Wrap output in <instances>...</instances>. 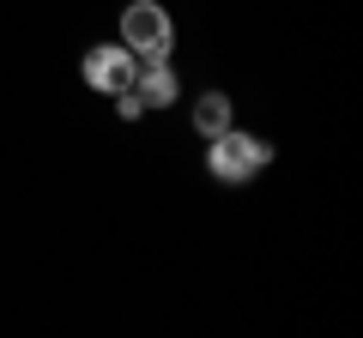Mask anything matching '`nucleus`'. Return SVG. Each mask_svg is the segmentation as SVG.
<instances>
[{
    "label": "nucleus",
    "instance_id": "5",
    "mask_svg": "<svg viewBox=\"0 0 363 338\" xmlns=\"http://www.w3.org/2000/svg\"><path fill=\"white\" fill-rule=\"evenodd\" d=\"M194 127H200V139H218V133H230L236 127V103L224 91H206L194 103Z\"/></svg>",
    "mask_w": 363,
    "mask_h": 338
},
{
    "label": "nucleus",
    "instance_id": "6",
    "mask_svg": "<svg viewBox=\"0 0 363 338\" xmlns=\"http://www.w3.org/2000/svg\"><path fill=\"white\" fill-rule=\"evenodd\" d=\"M116 115H121V121H140V115H145V103L133 97V85H128V91H116Z\"/></svg>",
    "mask_w": 363,
    "mask_h": 338
},
{
    "label": "nucleus",
    "instance_id": "1",
    "mask_svg": "<svg viewBox=\"0 0 363 338\" xmlns=\"http://www.w3.org/2000/svg\"><path fill=\"white\" fill-rule=\"evenodd\" d=\"M206 145H212L206 169H212V182H224V187H242L248 175H260V169L272 163V145L260 139V133H242V127L218 133V139H206Z\"/></svg>",
    "mask_w": 363,
    "mask_h": 338
},
{
    "label": "nucleus",
    "instance_id": "2",
    "mask_svg": "<svg viewBox=\"0 0 363 338\" xmlns=\"http://www.w3.org/2000/svg\"><path fill=\"white\" fill-rule=\"evenodd\" d=\"M169 42H176V25L157 0H133L121 13V49L133 61H169Z\"/></svg>",
    "mask_w": 363,
    "mask_h": 338
},
{
    "label": "nucleus",
    "instance_id": "3",
    "mask_svg": "<svg viewBox=\"0 0 363 338\" xmlns=\"http://www.w3.org/2000/svg\"><path fill=\"white\" fill-rule=\"evenodd\" d=\"M133 54L121 49V42H97V49H85V61H79V73H85V85L91 91H104V97H116V91H128L133 85Z\"/></svg>",
    "mask_w": 363,
    "mask_h": 338
},
{
    "label": "nucleus",
    "instance_id": "4",
    "mask_svg": "<svg viewBox=\"0 0 363 338\" xmlns=\"http://www.w3.org/2000/svg\"><path fill=\"white\" fill-rule=\"evenodd\" d=\"M133 97H140L145 109H169L176 103V73H169V61H140L133 66Z\"/></svg>",
    "mask_w": 363,
    "mask_h": 338
}]
</instances>
